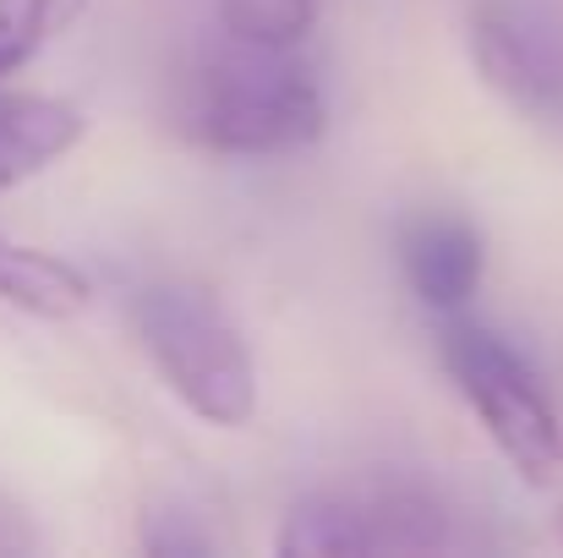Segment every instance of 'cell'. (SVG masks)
<instances>
[{
	"mask_svg": "<svg viewBox=\"0 0 563 558\" xmlns=\"http://www.w3.org/2000/svg\"><path fill=\"white\" fill-rule=\"evenodd\" d=\"M170 121L197 154L285 160L329 132V94L301 50L219 33L176 77Z\"/></svg>",
	"mask_w": 563,
	"mask_h": 558,
	"instance_id": "6da1fadb",
	"label": "cell"
},
{
	"mask_svg": "<svg viewBox=\"0 0 563 558\" xmlns=\"http://www.w3.org/2000/svg\"><path fill=\"white\" fill-rule=\"evenodd\" d=\"M143 357L165 389L208 427H246L257 416V362L230 313L197 280H148L126 302Z\"/></svg>",
	"mask_w": 563,
	"mask_h": 558,
	"instance_id": "7a4b0ae2",
	"label": "cell"
},
{
	"mask_svg": "<svg viewBox=\"0 0 563 558\" xmlns=\"http://www.w3.org/2000/svg\"><path fill=\"white\" fill-rule=\"evenodd\" d=\"M438 362L515 477L526 488H553L563 477V416L537 368L498 329L471 318L438 324Z\"/></svg>",
	"mask_w": 563,
	"mask_h": 558,
	"instance_id": "3957f363",
	"label": "cell"
},
{
	"mask_svg": "<svg viewBox=\"0 0 563 558\" xmlns=\"http://www.w3.org/2000/svg\"><path fill=\"white\" fill-rule=\"evenodd\" d=\"M454 515L416 482L367 477L312 488L279 526L285 558H356V554H443L454 548Z\"/></svg>",
	"mask_w": 563,
	"mask_h": 558,
	"instance_id": "277c9868",
	"label": "cell"
},
{
	"mask_svg": "<svg viewBox=\"0 0 563 558\" xmlns=\"http://www.w3.org/2000/svg\"><path fill=\"white\" fill-rule=\"evenodd\" d=\"M465 39L504 105L537 127H563V17L531 0H476Z\"/></svg>",
	"mask_w": 563,
	"mask_h": 558,
	"instance_id": "5b68a950",
	"label": "cell"
},
{
	"mask_svg": "<svg viewBox=\"0 0 563 558\" xmlns=\"http://www.w3.org/2000/svg\"><path fill=\"white\" fill-rule=\"evenodd\" d=\"M399 274L432 318H460L487 274L482 236L454 208H421L399 225Z\"/></svg>",
	"mask_w": 563,
	"mask_h": 558,
	"instance_id": "8992f818",
	"label": "cell"
},
{
	"mask_svg": "<svg viewBox=\"0 0 563 558\" xmlns=\"http://www.w3.org/2000/svg\"><path fill=\"white\" fill-rule=\"evenodd\" d=\"M88 121L77 105L49 94H5L0 88V192L44 176L82 143Z\"/></svg>",
	"mask_w": 563,
	"mask_h": 558,
	"instance_id": "52a82bcc",
	"label": "cell"
},
{
	"mask_svg": "<svg viewBox=\"0 0 563 558\" xmlns=\"http://www.w3.org/2000/svg\"><path fill=\"white\" fill-rule=\"evenodd\" d=\"M0 302L38 324H71L99 302V291L71 258L0 236Z\"/></svg>",
	"mask_w": 563,
	"mask_h": 558,
	"instance_id": "ba28073f",
	"label": "cell"
},
{
	"mask_svg": "<svg viewBox=\"0 0 563 558\" xmlns=\"http://www.w3.org/2000/svg\"><path fill=\"white\" fill-rule=\"evenodd\" d=\"M88 0H0V77L22 72L44 44H55Z\"/></svg>",
	"mask_w": 563,
	"mask_h": 558,
	"instance_id": "9c48e42d",
	"label": "cell"
},
{
	"mask_svg": "<svg viewBox=\"0 0 563 558\" xmlns=\"http://www.w3.org/2000/svg\"><path fill=\"white\" fill-rule=\"evenodd\" d=\"M213 17H219V33L301 50L307 33L318 28V0H213Z\"/></svg>",
	"mask_w": 563,
	"mask_h": 558,
	"instance_id": "30bf717a",
	"label": "cell"
},
{
	"mask_svg": "<svg viewBox=\"0 0 563 558\" xmlns=\"http://www.w3.org/2000/svg\"><path fill=\"white\" fill-rule=\"evenodd\" d=\"M137 543H143L148 554H170V558L176 554H213V537L197 532L191 510H148Z\"/></svg>",
	"mask_w": 563,
	"mask_h": 558,
	"instance_id": "8fae6325",
	"label": "cell"
},
{
	"mask_svg": "<svg viewBox=\"0 0 563 558\" xmlns=\"http://www.w3.org/2000/svg\"><path fill=\"white\" fill-rule=\"evenodd\" d=\"M559 543H563V510H559Z\"/></svg>",
	"mask_w": 563,
	"mask_h": 558,
	"instance_id": "7c38bea8",
	"label": "cell"
}]
</instances>
